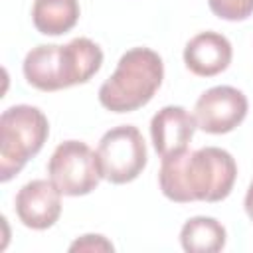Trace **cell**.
Segmentation results:
<instances>
[{
	"label": "cell",
	"instance_id": "6da1fadb",
	"mask_svg": "<svg viewBox=\"0 0 253 253\" xmlns=\"http://www.w3.org/2000/svg\"><path fill=\"white\" fill-rule=\"evenodd\" d=\"M235 178V158L219 146H204L162 158L158 186L162 194L176 204H213L231 194Z\"/></svg>",
	"mask_w": 253,
	"mask_h": 253
},
{
	"label": "cell",
	"instance_id": "7a4b0ae2",
	"mask_svg": "<svg viewBox=\"0 0 253 253\" xmlns=\"http://www.w3.org/2000/svg\"><path fill=\"white\" fill-rule=\"evenodd\" d=\"M103 65V49L89 38H75L65 45L43 43L32 47L22 63L26 81L40 91H59L87 83Z\"/></svg>",
	"mask_w": 253,
	"mask_h": 253
},
{
	"label": "cell",
	"instance_id": "3957f363",
	"mask_svg": "<svg viewBox=\"0 0 253 253\" xmlns=\"http://www.w3.org/2000/svg\"><path fill=\"white\" fill-rule=\"evenodd\" d=\"M162 79V57L150 47H130L99 87V103L111 113H132L152 101Z\"/></svg>",
	"mask_w": 253,
	"mask_h": 253
},
{
	"label": "cell",
	"instance_id": "277c9868",
	"mask_svg": "<svg viewBox=\"0 0 253 253\" xmlns=\"http://www.w3.org/2000/svg\"><path fill=\"white\" fill-rule=\"evenodd\" d=\"M47 117L32 105L8 107L0 117V182H10L45 144Z\"/></svg>",
	"mask_w": 253,
	"mask_h": 253
},
{
	"label": "cell",
	"instance_id": "5b68a950",
	"mask_svg": "<svg viewBox=\"0 0 253 253\" xmlns=\"http://www.w3.org/2000/svg\"><path fill=\"white\" fill-rule=\"evenodd\" d=\"M101 176L111 184H128L146 168L148 154L140 130L132 125H119L107 130L97 146Z\"/></svg>",
	"mask_w": 253,
	"mask_h": 253
},
{
	"label": "cell",
	"instance_id": "8992f818",
	"mask_svg": "<svg viewBox=\"0 0 253 253\" xmlns=\"http://www.w3.org/2000/svg\"><path fill=\"white\" fill-rule=\"evenodd\" d=\"M47 176L63 196L91 194L103 178L97 150H91L81 140L59 142L47 162Z\"/></svg>",
	"mask_w": 253,
	"mask_h": 253
},
{
	"label": "cell",
	"instance_id": "52a82bcc",
	"mask_svg": "<svg viewBox=\"0 0 253 253\" xmlns=\"http://www.w3.org/2000/svg\"><path fill=\"white\" fill-rule=\"evenodd\" d=\"M249 101L243 91L231 85H215L198 97L194 117L204 132L225 134L245 121Z\"/></svg>",
	"mask_w": 253,
	"mask_h": 253
},
{
	"label": "cell",
	"instance_id": "ba28073f",
	"mask_svg": "<svg viewBox=\"0 0 253 253\" xmlns=\"http://www.w3.org/2000/svg\"><path fill=\"white\" fill-rule=\"evenodd\" d=\"M61 196L63 194L51 180H32L16 194V215L30 229H49L61 215Z\"/></svg>",
	"mask_w": 253,
	"mask_h": 253
},
{
	"label": "cell",
	"instance_id": "9c48e42d",
	"mask_svg": "<svg viewBox=\"0 0 253 253\" xmlns=\"http://www.w3.org/2000/svg\"><path fill=\"white\" fill-rule=\"evenodd\" d=\"M198 128L196 117L180 105H166L150 119V138L160 158L188 150Z\"/></svg>",
	"mask_w": 253,
	"mask_h": 253
},
{
	"label": "cell",
	"instance_id": "30bf717a",
	"mask_svg": "<svg viewBox=\"0 0 253 253\" xmlns=\"http://www.w3.org/2000/svg\"><path fill=\"white\" fill-rule=\"evenodd\" d=\"M233 47L219 32H200L184 47V63L198 77H213L231 63Z\"/></svg>",
	"mask_w": 253,
	"mask_h": 253
},
{
	"label": "cell",
	"instance_id": "8fae6325",
	"mask_svg": "<svg viewBox=\"0 0 253 253\" xmlns=\"http://www.w3.org/2000/svg\"><path fill=\"white\" fill-rule=\"evenodd\" d=\"M79 0H34L32 22L43 36H61L79 22Z\"/></svg>",
	"mask_w": 253,
	"mask_h": 253
},
{
	"label": "cell",
	"instance_id": "7c38bea8",
	"mask_svg": "<svg viewBox=\"0 0 253 253\" xmlns=\"http://www.w3.org/2000/svg\"><path fill=\"white\" fill-rule=\"evenodd\" d=\"M225 241L227 231L215 217L196 215L180 229V245L188 253H217L225 247Z\"/></svg>",
	"mask_w": 253,
	"mask_h": 253
},
{
	"label": "cell",
	"instance_id": "4fadbf2b",
	"mask_svg": "<svg viewBox=\"0 0 253 253\" xmlns=\"http://www.w3.org/2000/svg\"><path fill=\"white\" fill-rule=\"evenodd\" d=\"M208 6L227 22H243L253 14V0H208Z\"/></svg>",
	"mask_w": 253,
	"mask_h": 253
},
{
	"label": "cell",
	"instance_id": "5bb4252c",
	"mask_svg": "<svg viewBox=\"0 0 253 253\" xmlns=\"http://www.w3.org/2000/svg\"><path fill=\"white\" fill-rule=\"evenodd\" d=\"M69 251H115V245L105 235L87 233V235L77 237L69 245Z\"/></svg>",
	"mask_w": 253,
	"mask_h": 253
},
{
	"label": "cell",
	"instance_id": "9a60e30c",
	"mask_svg": "<svg viewBox=\"0 0 253 253\" xmlns=\"http://www.w3.org/2000/svg\"><path fill=\"white\" fill-rule=\"evenodd\" d=\"M243 206H245V213H247V217L253 221V182H251V184H249V188H247V194H245Z\"/></svg>",
	"mask_w": 253,
	"mask_h": 253
}]
</instances>
